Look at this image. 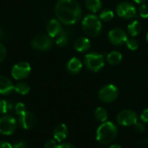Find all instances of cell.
<instances>
[{
    "mask_svg": "<svg viewBox=\"0 0 148 148\" xmlns=\"http://www.w3.org/2000/svg\"><path fill=\"white\" fill-rule=\"evenodd\" d=\"M16 127V121L14 117L4 114L0 117V134L3 135L12 134Z\"/></svg>",
    "mask_w": 148,
    "mask_h": 148,
    "instance_id": "cell-8",
    "label": "cell"
},
{
    "mask_svg": "<svg viewBox=\"0 0 148 148\" xmlns=\"http://www.w3.org/2000/svg\"><path fill=\"white\" fill-rule=\"evenodd\" d=\"M69 41V37L67 36V33L64 31H62L57 36H56V43L59 46V47H64L67 45Z\"/></svg>",
    "mask_w": 148,
    "mask_h": 148,
    "instance_id": "cell-23",
    "label": "cell"
},
{
    "mask_svg": "<svg viewBox=\"0 0 148 148\" xmlns=\"http://www.w3.org/2000/svg\"><path fill=\"white\" fill-rule=\"evenodd\" d=\"M32 48L38 50H48L52 46V39L49 35H37L30 42Z\"/></svg>",
    "mask_w": 148,
    "mask_h": 148,
    "instance_id": "cell-9",
    "label": "cell"
},
{
    "mask_svg": "<svg viewBox=\"0 0 148 148\" xmlns=\"http://www.w3.org/2000/svg\"><path fill=\"white\" fill-rule=\"evenodd\" d=\"M87 69L93 72H98L104 67V57L101 54H87L84 58Z\"/></svg>",
    "mask_w": 148,
    "mask_h": 148,
    "instance_id": "cell-4",
    "label": "cell"
},
{
    "mask_svg": "<svg viewBox=\"0 0 148 148\" xmlns=\"http://www.w3.org/2000/svg\"><path fill=\"white\" fill-rule=\"evenodd\" d=\"M31 72L30 65L26 62H20L15 64L11 69V75L15 80H23L27 78Z\"/></svg>",
    "mask_w": 148,
    "mask_h": 148,
    "instance_id": "cell-7",
    "label": "cell"
},
{
    "mask_svg": "<svg viewBox=\"0 0 148 148\" xmlns=\"http://www.w3.org/2000/svg\"><path fill=\"white\" fill-rule=\"evenodd\" d=\"M6 55H7V51H6L5 47L2 43H0V62H2L5 60Z\"/></svg>",
    "mask_w": 148,
    "mask_h": 148,
    "instance_id": "cell-29",
    "label": "cell"
},
{
    "mask_svg": "<svg viewBox=\"0 0 148 148\" xmlns=\"http://www.w3.org/2000/svg\"><path fill=\"white\" fill-rule=\"evenodd\" d=\"M15 112L16 114L18 115H21L22 114H23L24 112H26V108H25V106L23 103L22 102H18L16 104L15 106Z\"/></svg>",
    "mask_w": 148,
    "mask_h": 148,
    "instance_id": "cell-28",
    "label": "cell"
},
{
    "mask_svg": "<svg viewBox=\"0 0 148 148\" xmlns=\"http://www.w3.org/2000/svg\"><path fill=\"white\" fill-rule=\"evenodd\" d=\"M118 134L117 127L110 121L103 122L96 131V140L99 143L107 145L114 140Z\"/></svg>",
    "mask_w": 148,
    "mask_h": 148,
    "instance_id": "cell-2",
    "label": "cell"
},
{
    "mask_svg": "<svg viewBox=\"0 0 148 148\" xmlns=\"http://www.w3.org/2000/svg\"><path fill=\"white\" fill-rule=\"evenodd\" d=\"M114 18V12L111 10H105L100 15V19L104 22H108Z\"/></svg>",
    "mask_w": 148,
    "mask_h": 148,
    "instance_id": "cell-24",
    "label": "cell"
},
{
    "mask_svg": "<svg viewBox=\"0 0 148 148\" xmlns=\"http://www.w3.org/2000/svg\"><path fill=\"white\" fill-rule=\"evenodd\" d=\"M141 29H142V26H141V23L135 20L134 22H132L131 23L128 24L127 26V30H128V33L133 36H136L140 34V32L141 31Z\"/></svg>",
    "mask_w": 148,
    "mask_h": 148,
    "instance_id": "cell-18",
    "label": "cell"
},
{
    "mask_svg": "<svg viewBox=\"0 0 148 148\" xmlns=\"http://www.w3.org/2000/svg\"><path fill=\"white\" fill-rule=\"evenodd\" d=\"M74 47L78 52H85L90 48V41L87 37L81 36L75 41Z\"/></svg>",
    "mask_w": 148,
    "mask_h": 148,
    "instance_id": "cell-17",
    "label": "cell"
},
{
    "mask_svg": "<svg viewBox=\"0 0 148 148\" xmlns=\"http://www.w3.org/2000/svg\"><path fill=\"white\" fill-rule=\"evenodd\" d=\"M122 60V55L118 51H112L107 56V61L111 65H117Z\"/></svg>",
    "mask_w": 148,
    "mask_h": 148,
    "instance_id": "cell-19",
    "label": "cell"
},
{
    "mask_svg": "<svg viewBox=\"0 0 148 148\" xmlns=\"http://www.w3.org/2000/svg\"><path fill=\"white\" fill-rule=\"evenodd\" d=\"M82 68V62L76 58V57H73L71 58L68 63H67V66H66V69H67V71L71 74V75H76L78 74L81 69Z\"/></svg>",
    "mask_w": 148,
    "mask_h": 148,
    "instance_id": "cell-16",
    "label": "cell"
},
{
    "mask_svg": "<svg viewBox=\"0 0 148 148\" xmlns=\"http://www.w3.org/2000/svg\"><path fill=\"white\" fill-rule=\"evenodd\" d=\"M116 12L118 16L123 19H132L136 16L135 7L127 2L119 3L116 7Z\"/></svg>",
    "mask_w": 148,
    "mask_h": 148,
    "instance_id": "cell-10",
    "label": "cell"
},
{
    "mask_svg": "<svg viewBox=\"0 0 148 148\" xmlns=\"http://www.w3.org/2000/svg\"><path fill=\"white\" fill-rule=\"evenodd\" d=\"M127 39L128 38L127 33L120 28L113 29L108 33V40L112 44L115 46H120L126 43Z\"/></svg>",
    "mask_w": 148,
    "mask_h": 148,
    "instance_id": "cell-11",
    "label": "cell"
},
{
    "mask_svg": "<svg viewBox=\"0 0 148 148\" xmlns=\"http://www.w3.org/2000/svg\"><path fill=\"white\" fill-rule=\"evenodd\" d=\"M36 116L31 112L26 111L21 115H19V124L25 130L32 129L36 126Z\"/></svg>",
    "mask_w": 148,
    "mask_h": 148,
    "instance_id": "cell-12",
    "label": "cell"
},
{
    "mask_svg": "<svg viewBox=\"0 0 148 148\" xmlns=\"http://www.w3.org/2000/svg\"><path fill=\"white\" fill-rule=\"evenodd\" d=\"M0 148H12V145H10L7 141H0Z\"/></svg>",
    "mask_w": 148,
    "mask_h": 148,
    "instance_id": "cell-35",
    "label": "cell"
},
{
    "mask_svg": "<svg viewBox=\"0 0 148 148\" xmlns=\"http://www.w3.org/2000/svg\"><path fill=\"white\" fill-rule=\"evenodd\" d=\"M116 120L120 125L124 127H130L134 126L138 122V116L134 111L130 109H124L118 114Z\"/></svg>",
    "mask_w": 148,
    "mask_h": 148,
    "instance_id": "cell-6",
    "label": "cell"
},
{
    "mask_svg": "<svg viewBox=\"0 0 148 148\" xmlns=\"http://www.w3.org/2000/svg\"><path fill=\"white\" fill-rule=\"evenodd\" d=\"M57 147L56 140H49L45 142L44 147L45 148H56Z\"/></svg>",
    "mask_w": 148,
    "mask_h": 148,
    "instance_id": "cell-30",
    "label": "cell"
},
{
    "mask_svg": "<svg viewBox=\"0 0 148 148\" xmlns=\"http://www.w3.org/2000/svg\"><path fill=\"white\" fill-rule=\"evenodd\" d=\"M109 148H122L121 146H119V145H113V146H111Z\"/></svg>",
    "mask_w": 148,
    "mask_h": 148,
    "instance_id": "cell-37",
    "label": "cell"
},
{
    "mask_svg": "<svg viewBox=\"0 0 148 148\" xmlns=\"http://www.w3.org/2000/svg\"><path fill=\"white\" fill-rule=\"evenodd\" d=\"M12 148H28V147L24 141H21V142H18L16 144H14L12 146Z\"/></svg>",
    "mask_w": 148,
    "mask_h": 148,
    "instance_id": "cell-32",
    "label": "cell"
},
{
    "mask_svg": "<svg viewBox=\"0 0 148 148\" xmlns=\"http://www.w3.org/2000/svg\"><path fill=\"white\" fill-rule=\"evenodd\" d=\"M99 99L105 103H111L114 101L119 96V90L116 86L108 84L101 88L98 94Z\"/></svg>",
    "mask_w": 148,
    "mask_h": 148,
    "instance_id": "cell-5",
    "label": "cell"
},
{
    "mask_svg": "<svg viewBox=\"0 0 148 148\" xmlns=\"http://www.w3.org/2000/svg\"><path fill=\"white\" fill-rule=\"evenodd\" d=\"M126 44L127 46V48L130 49V50H136L138 49L139 48V42L137 40L134 39V38H131V39H127V42H126Z\"/></svg>",
    "mask_w": 148,
    "mask_h": 148,
    "instance_id": "cell-26",
    "label": "cell"
},
{
    "mask_svg": "<svg viewBox=\"0 0 148 148\" xmlns=\"http://www.w3.org/2000/svg\"><path fill=\"white\" fill-rule=\"evenodd\" d=\"M135 130H137L138 132H140V133H141V132H144V130H145V127L143 126V124H141V123H136L135 125Z\"/></svg>",
    "mask_w": 148,
    "mask_h": 148,
    "instance_id": "cell-34",
    "label": "cell"
},
{
    "mask_svg": "<svg viewBox=\"0 0 148 148\" xmlns=\"http://www.w3.org/2000/svg\"><path fill=\"white\" fill-rule=\"evenodd\" d=\"M11 104L5 100H0V114H5L11 109Z\"/></svg>",
    "mask_w": 148,
    "mask_h": 148,
    "instance_id": "cell-25",
    "label": "cell"
},
{
    "mask_svg": "<svg viewBox=\"0 0 148 148\" xmlns=\"http://www.w3.org/2000/svg\"><path fill=\"white\" fill-rule=\"evenodd\" d=\"M85 5L88 10L93 13H96L101 8V0H86Z\"/></svg>",
    "mask_w": 148,
    "mask_h": 148,
    "instance_id": "cell-20",
    "label": "cell"
},
{
    "mask_svg": "<svg viewBox=\"0 0 148 148\" xmlns=\"http://www.w3.org/2000/svg\"><path fill=\"white\" fill-rule=\"evenodd\" d=\"M94 114H95V118L101 123L107 121L108 120V111L103 108H97L95 110Z\"/></svg>",
    "mask_w": 148,
    "mask_h": 148,
    "instance_id": "cell-22",
    "label": "cell"
},
{
    "mask_svg": "<svg viewBox=\"0 0 148 148\" xmlns=\"http://www.w3.org/2000/svg\"><path fill=\"white\" fill-rule=\"evenodd\" d=\"M57 19L66 24H75L82 16V9L75 0H58L55 7Z\"/></svg>",
    "mask_w": 148,
    "mask_h": 148,
    "instance_id": "cell-1",
    "label": "cell"
},
{
    "mask_svg": "<svg viewBox=\"0 0 148 148\" xmlns=\"http://www.w3.org/2000/svg\"><path fill=\"white\" fill-rule=\"evenodd\" d=\"M14 90V85L8 77L1 75L0 76V95H10Z\"/></svg>",
    "mask_w": 148,
    "mask_h": 148,
    "instance_id": "cell-14",
    "label": "cell"
},
{
    "mask_svg": "<svg viewBox=\"0 0 148 148\" xmlns=\"http://www.w3.org/2000/svg\"><path fill=\"white\" fill-rule=\"evenodd\" d=\"M147 42H148V32H147Z\"/></svg>",
    "mask_w": 148,
    "mask_h": 148,
    "instance_id": "cell-38",
    "label": "cell"
},
{
    "mask_svg": "<svg viewBox=\"0 0 148 148\" xmlns=\"http://www.w3.org/2000/svg\"><path fill=\"white\" fill-rule=\"evenodd\" d=\"M29 90H30V88L26 82H17L16 85H14V91L19 95H25L29 94Z\"/></svg>",
    "mask_w": 148,
    "mask_h": 148,
    "instance_id": "cell-21",
    "label": "cell"
},
{
    "mask_svg": "<svg viewBox=\"0 0 148 148\" xmlns=\"http://www.w3.org/2000/svg\"><path fill=\"white\" fill-rule=\"evenodd\" d=\"M139 13L140 16L142 18H147L148 17V5L145 3H141V5L139 8Z\"/></svg>",
    "mask_w": 148,
    "mask_h": 148,
    "instance_id": "cell-27",
    "label": "cell"
},
{
    "mask_svg": "<svg viewBox=\"0 0 148 148\" xmlns=\"http://www.w3.org/2000/svg\"><path fill=\"white\" fill-rule=\"evenodd\" d=\"M140 120H141L143 122L148 123V108L143 110V112H142L141 114H140Z\"/></svg>",
    "mask_w": 148,
    "mask_h": 148,
    "instance_id": "cell-31",
    "label": "cell"
},
{
    "mask_svg": "<svg viewBox=\"0 0 148 148\" xmlns=\"http://www.w3.org/2000/svg\"><path fill=\"white\" fill-rule=\"evenodd\" d=\"M62 31V25H61V23L58 19H51L48 23L47 32H48V35L51 38L56 37Z\"/></svg>",
    "mask_w": 148,
    "mask_h": 148,
    "instance_id": "cell-13",
    "label": "cell"
},
{
    "mask_svg": "<svg viewBox=\"0 0 148 148\" xmlns=\"http://www.w3.org/2000/svg\"><path fill=\"white\" fill-rule=\"evenodd\" d=\"M69 130L68 127L65 124H60L58 126L56 127V128L54 129V140H56V142H62L63 141L68 135Z\"/></svg>",
    "mask_w": 148,
    "mask_h": 148,
    "instance_id": "cell-15",
    "label": "cell"
},
{
    "mask_svg": "<svg viewBox=\"0 0 148 148\" xmlns=\"http://www.w3.org/2000/svg\"><path fill=\"white\" fill-rule=\"evenodd\" d=\"M0 33H1V31H0Z\"/></svg>",
    "mask_w": 148,
    "mask_h": 148,
    "instance_id": "cell-39",
    "label": "cell"
},
{
    "mask_svg": "<svg viewBox=\"0 0 148 148\" xmlns=\"http://www.w3.org/2000/svg\"><path fill=\"white\" fill-rule=\"evenodd\" d=\"M56 148H75L72 144L70 143H62L57 145V147Z\"/></svg>",
    "mask_w": 148,
    "mask_h": 148,
    "instance_id": "cell-33",
    "label": "cell"
},
{
    "mask_svg": "<svg viewBox=\"0 0 148 148\" xmlns=\"http://www.w3.org/2000/svg\"><path fill=\"white\" fill-rule=\"evenodd\" d=\"M82 26L84 32L88 36L93 37L99 36L102 29V25L100 19L94 14L87 15L82 20Z\"/></svg>",
    "mask_w": 148,
    "mask_h": 148,
    "instance_id": "cell-3",
    "label": "cell"
},
{
    "mask_svg": "<svg viewBox=\"0 0 148 148\" xmlns=\"http://www.w3.org/2000/svg\"><path fill=\"white\" fill-rule=\"evenodd\" d=\"M135 3H145L147 0H134Z\"/></svg>",
    "mask_w": 148,
    "mask_h": 148,
    "instance_id": "cell-36",
    "label": "cell"
}]
</instances>
